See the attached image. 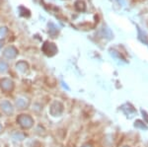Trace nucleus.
Listing matches in <instances>:
<instances>
[{
	"label": "nucleus",
	"mask_w": 148,
	"mask_h": 147,
	"mask_svg": "<svg viewBox=\"0 0 148 147\" xmlns=\"http://www.w3.org/2000/svg\"><path fill=\"white\" fill-rule=\"evenodd\" d=\"M2 44V42H1V41H0V47H1V46H2V44Z\"/></svg>",
	"instance_id": "12"
},
{
	"label": "nucleus",
	"mask_w": 148,
	"mask_h": 147,
	"mask_svg": "<svg viewBox=\"0 0 148 147\" xmlns=\"http://www.w3.org/2000/svg\"><path fill=\"white\" fill-rule=\"evenodd\" d=\"M17 122L24 129H30L34 124V120L29 115H21L17 118Z\"/></svg>",
	"instance_id": "1"
},
{
	"label": "nucleus",
	"mask_w": 148,
	"mask_h": 147,
	"mask_svg": "<svg viewBox=\"0 0 148 147\" xmlns=\"http://www.w3.org/2000/svg\"><path fill=\"white\" fill-rule=\"evenodd\" d=\"M4 56H5L6 58H9V59H13L16 57V55L18 54V51L16 49V47L14 46H9L7 47V49L4 51Z\"/></svg>",
	"instance_id": "4"
},
{
	"label": "nucleus",
	"mask_w": 148,
	"mask_h": 147,
	"mask_svg": "<svg viewBox=\"0 0 148 147\" xmlns=\"http://www.w3.org/2000/svg\"><path fill=\"white\" fill-rule=\"evenodd\" d=\"M6 33H7L6 28H1V29H0V35H1L2 37H4V36L6 35Z\"/></svg>",
	"instance_id": "9"
},
{
	"label": "nucleus",
	"mask_w": 148,
	"mask_h": 147,
	"mask_svg": "<svg viewBox=\"0 0 148 147\" xmlns=\"http://www.w3.org/2000/svg\"><path fill=\"white\" fill-rule=\"evenodd\" d=\"M16 67H17V69L19 71H21V72H25L28 68V64L25 61H20V62H18L17 64H16Z\"/></svg>",
	"instance_id": "7"
},
{
	"label": "nucleus",
	"mask_w": 148,
	"mask_h": 147,
	"mask_svg": "<svg viewBox=\"0 0 148 147\" xmlns=\"http://www.w3.org/2000/svg\"><path fill=\"white\" fill-rule=\"evenodd\" d=\"M2 129H3V126H2V124H0V132H1V131H2Z\"/></svg>",
	"instance_id": "10"
},
{
	"label": "nucleus",
	"mask_w": 148,
	"mask_h": 147,
	"mask_svg": "<svg viewBox=\"0 0 148 147\" xmlns=\"http://www.w3.org/2000/svg\"><path fill=\"white\" fill-rule=\"evenodd\" d=\"M8 64L3 60H0V72L1 73H4L6 71H8Z\"/></svg>",
	"instance_id": "8"
},
{
	"label": "nucleus",
	"mask_w": 148,
	"mask_h": 147,
	"mask_svg": "<svg viewBox=\"0 0 148 147\" xmlns=\"http://www.w3.org/2000/svg\"><path fill=\"white\" fill-rule=\"evenodd\" d=\"M0 108H1V111L3 112L5 115L10 116L14 113V109L13 106L11 105L10 102L8 101H3L1 104H0Z\"/></svg>",
	"instance_id": "3"
},
{
	"label": "nucleus",
	"mask_w": 148,
	"mask_h": 147,
	"mask_svg": "<svg viewBox=\"0 0 148 147\" xmlns=\"http://www.w3.org/2000/svg\"><path fill=\"white\" fill-rule=\"evenodd\" d=\"M29 104H30V102H29V100H27V99H18V100L16 101V107H17L18 109H20V110L26 109L29 106Z\"/></svg>",
	"instance_id": "6"
},
{
	"label": "nucleus",
	"mask_w": 148,
	"mask_h": 147,
	"mask_svg": "<svg viewBox=\"0 0 148 147\" xmlns=\"http://www.w3.org/2000/svg\"><path fill=\"white\" fill-rule=\"evenodd\" d=\"M0 88L4 92H10L14 88V83L12 80L8 79V78H3L0 81Z\"/></svg>",
	"instance_id": "2"
},
{
	"label": "nucleus",
	"mask_w": 148,
	"mask_h": 147,
	"mask_svg": "<svg viewBox=\"0 0 148 147\" xmlns=\"http://www.w3.org/2000/svg\"><path fill=\"white\" fill-rule=\"evenodd\" d=\"M45 46H47V49H44L45 53L47 54V55H53V54L57 51L56 44H52V42H46Z\"/></svg>",
	"instance_id": "5"
},
{
	"label": "nucleus",
	"mask_w": 148,
	"mask_h": 147,
	"mask_svg": "<svg viewBox=\"0 0 148 147\" xmlns=\"http://www.w3.org/2000/svg\"><path fill=\"white\" fill-rule=\"evenodd\" d=\"M83 147H91L90 145H85V146H83Z\"/></svg>",
	"instance_id": "11"
}]
</instances>
